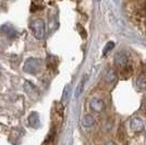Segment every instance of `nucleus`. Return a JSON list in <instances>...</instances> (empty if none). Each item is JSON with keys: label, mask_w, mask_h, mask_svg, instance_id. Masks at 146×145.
I'll use <instances>...</instances> for the list:
<instances>
[{"label": "nucleus", "mask_w": 146, "mask_h": 145, "mask_svg": "<svg viewBox=\"0 0 146 145\" xmlns=\"http://www.w3.org/2000/svg\"><path fill=\"white\" fill-rule=\"evenodd\" d=\"M31 30L33 35L38 38V39H42L45 35V22H44L42 19H37L34 20L31 24Z\"/></svg>", "instance_id": "f257e3e1"}, {"label": "nucleus", "mask_w": 146, "mask_h": 145, "mask_svg": "<svg viewBox=\"0 0 146 145\" xmlns=\"http://www.w3.org/2000/svg\"><path fill=\"white\" fill-rule=\"evenodd\" d=\"M40 67V62L37 59H34V58H31V59H27L25 61L24 65V71L27 73H36L37 70L39 69Z\"/></svg>", "instance_id": "f03ea898"}, {"label": "nucleus", "mask_w": 146, "mask_h": 145, "mask_svg": "<svg viewBox=\"0 0 146 145\" xmlns=\"http://www.w3.org/2000/svg\"><path fill=\"white\" fill-rule=\"evenodd\" d=\"M105 107L104 103L99 99V98H93L91 100V108L94 110V111H102Z\"/></svg>", "instance_id": "7ed1b4c3"}, {"label": "nucleus", "mask_w": 146, "mask_h": 145, "mask_svg": "<svg viewBox=\"0 0 146 145\" xmlns=\"http://www.w3.org/2000/svg\"><path fill=\"white\" fill-rule=\"evenodd\" d=\"M29 124L32 128H37L39 124V116L37 112H32L29 117Z\"/></svg>", "instance_id": "20e7f679"}, {"label": "nucleus", "mask_w": 146, "mask_h": 145, "mask_svg": "<svg viewBox=\"0 0 146 145\" xmlns=\"http://www.w3.org/2000/svg\"><path fill=\"white\" fill-rule=\"evenodd\" d=\"M131 128L133 129L134 131H136V132H139V131H142L143 130V128H144V124H143V122L141 119L139 118H135L132 120L131 122Z\"/></svg>", "instance_id": "39448f33"}, {"label": "nucleus", "mask_w": 146, "mask_h": 145, "mask_svg": "<svg viewBox=\"0 0 146 145\" xmlns=\"http://www.w3.org/2000/svg\"><path fill=\"white\" fill-rule=\"evenodd\" d=\"M133 73V69L131 66H124V68L120 71V75H121L122 79H128L132 75Z\"/></svg>", "instance_id": "423d86ee"}, {"label": "nucleus", "mask_w": 146, "mask_h": 145, "mask_svg": "<svg viewBox=\"0 0 146 145\" xmlns=\"http://www.w3.org/2000/svg\"><path fill=\"white\" fill-rule=\"evenodd\" d=\"M70 94H71V88H70V85H67L63 90V95H62V105L64 106L66 104L69 102V98H70Z\"/></svg>", "instance_id": "0eeeda50"}, {"label": "nucleus", "mask_w": 146, "mask_h": 145, "mask_svg": "<svg viewBox=\"0 0 146 145\" xmlns=\"http://www.w3.org/2000/svg\"><path fill=\"white\" fill-rule=\"evenodd\" d=\"M116 62L118 65H120V66H125V63H127V56L124 53H119V54L116 56Z\"/></svg>", "instance_id": "6e6552de"}, {"label": "nucleus", "mask_w": 146, "mask_h": 145, "mask_svg": "<svg viewBox=\"0 0 146 145\" xmlns=\"http://www.w3.org/2000/svg\"><path fill=\"white\" fill-rule=\"evenodd\" d=\"M94 122H95V120H94V118L91 117V116H85V117L83 118V126L86 128L92 127V126L94 124Z\"/></svg>", "instance_id": "1a4fd4ad"}, {"label": "nucleus", "mask_w": 146, "mask_h": 145, "mask_svg": "<svg viewBox=\"0 0 146 145\" xmlns=\"http://www.w3.org/2000/svg\"><path fill=\"white\" fill-rule=\"evenodd\" d=\"M137 87L140 90H146V76L145 75H141L137 79Z\"/></svg>", "instance_id": "9d476101"}, {"label": "nucleus", "mask_w": 146, "mask_h": 145, "mask_svg": "<svg viewBox=\"0 0 146 145\" xmlns=\"http://www.w3.org/2000/svg\"><path fill=\"white\" fill-rule=\"evenodd\" d=\"M116 79V74L115 72L112 71V70H108L106 74H105V80L107 81V82H111V81H113V80Z\"/></svg>", "instance_id": "9b49d317"}, {"label": "nucleus", "mask_w": 146, "mask_h": 145, "mask_svg": "<svg viewBox=\"0 0 146 145\" xmlns=\"http://www.w3.org/2000/svg\"><path fill=\"white\" fill-rule=\"evenodd\" d=\"M113 47H115V44H113L112 42H109L107 45H106V46H105V48H104V50H103V54L106 55L108 51H110L111 49L113 48Z\"/></svg>", "instance_id": "f8f14e48"}, {"label": "nucleus", "mask_w": 146, "mask_h": 145, "mask_svg": "<svg viewBox=\"0 0 146 145\" xmlns=\"http://www.w3.org/2000/svg\"><path fill=\"white\" fill-rule=\"evenodd\" d=\"M79 31H80V34H82V33H83V37L85 38V37H86V32L84 31V29H83V27L81 29V25H79Z\"/></svg>", "instance_id": "ddd939ff"}, {"label": "nucleus", "mask_w": 146, "mask_h": 145, "mask_svg": "<svg viewBox=\"0 0 146 145\" xmlns=\"http://www.w3.org/2000/svg\"><path fill=\"white\" fill-rule=\"evenodd\" d=\"M106 145H116V144H115L113 142H108V143H107Z\"/></svg>", "instance_id": "4468645a"}]
</instances>
